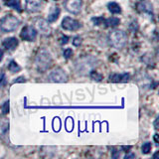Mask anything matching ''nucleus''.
Returning a JSON list of instances; mask_svg holds the SVG:
<instances>
[{"instance_id":"nucleus-1","label":"nucleus","mask_w":159,"mask_h":159,"mask_svg":"<svg viewBox=\"0 0 159 159\" xmlns=\"http://www.w3.org/2000/svg\"><path fill=\"white\" fill-rule=\"evenodd\" d=\"M75 66H76V71L79 75H87L96 68L97 59L92 56H84L79 58Z\"/></svg>"},{"instance_id":"nucleus-2","label":"nucleus","mask_w":159,"mask_h":159,"mask_svg":"<svg viewBox=\"0 0 159 159\" xmlns=\"http://www.w3.org/2000/svg\"><path fill=\"white\" fill-rule=\"evenodd\" d=\"M36 66L40 72H45L52 65V56L46 49L39 50L36 56Z\"/></svg>"},{"instance_id":"nucleus-3","label":"nucleus","mask_w":159,"mask_h":159,"mask_svg":"<svg viewBox=\"0 0 159 159\" xmlns=\"http://www.w3.org/2000/svg\"><path fill=\"white\" fill-rule=\"evenodd\" d=\"M109 42L112 47L116 49H122L127 43V36L125 32L121 30H116L109 34Z\"/></svg>"},{"instance_id":"nucleus-4","label":"nucleus","mask_w":159,"mask_h":159,"mask_svg":"<svg viewBox=\"0 0 159 159\" xmlns=\"http://www.w3.org/2000/svg\"><path fill=\"white\" fill-rule=\"evenodd\" d=\"M20 24L19 19L14 15H6L0 20V28L4 32H12L15 31Z\"/></svg>"},{"instance_id":"nucleus-5","label":"nucleus","mask_w":159,"mask_h":159,"mask_svg":"<svg viewBox=\"0 0 159 159\" xmlns=\"http://www.w3.org/2000/svg\"><path fill=\"white\" fill-rule=\"evenodd\" d=\"M49 81L53 83H66L68 81V75L61 68L55 69L51 74L49 75Z\"/></svg>"},{"instance_id":"nucleus-6","label":"nucleus","mask_w":159,"mask_h":159,"mask_svg":"<svg viewBox=\"0 0 159 159\" xmlns=\"http://www.w3.org/2000/svg\"><path fill=\"white\" fill-rule=\"evenodd\" d=\"M82 7V0H66V2H65V8H66L67 11L72 14H79L81 12Z\"/></svg>"},{"instance_id":"nucleus-7","label":"nucleus","mask_w":159,"mask_h":159,"mask_svg":"<svg viewBox=\"0 0 159 159\" xmlns=\"http://www.w3.org/2000/svg\"><path fill=\"white\" fill-rule=\"evenodd\" d=\"M62 27L68 31H77L81 28V23L71 17H65L62 21Z\"/></svg>"},{"instance_id":"nucleus-8","label":"nucleus","mask_w":159,"mask_h":159,"mask_svg":"<svg viewBox=\"0 0 159 159\" xmlns=\"http://www.w3.org/2000/svg\"><path fill=\"white\" fill-rule=\"evenodd\" d=\"M20 36L25 41H35L37 37V30L33 26H26L22 29Z\"/></svg>"},{"instance_id":"nucleus-9","label":"nucleus","mask_w":159,"mask_h":159,"mask_svg":"<svg viewBox=\"0 0 159 159\" xmlns=\"http://www.w3.org/2000/svg\"><path fill=\"white\" fill-rule=\"evenodd\" d=\"M44 0H26V10L30 13H35L41 10Z\"/></svg>"},{"instance_id":"nucleus-10","label":"nucleus","mask_w":159,"mask_h":159,"mask_svg":"<svg viewBox=\"0 0 159 159\" xmlns=\"http://www.w3.org/2000/svg\"><path fill=\"white\" fill-rule=\"evenodd\" d=\"M36 27L38 29V31L41 32L43 35H50L51 33V27H50V25L48 24V21L44 19H39L36 21Z\"/></svg>"},{"instance_id":"nucleus-11","label":"nucleus","mask_w":159,"mask_h":159,"mask_svg":"<svg viewBox=\"0 0 159 159\" xmlns=\"http://www.w3.org/2000/svg\"><path fill=\"white\" fill-rule=\"evenodd\" d=\"M18 40L15 37H10V38H6L3 40L2 45L4 48H6L9 51H13V50L16 49V47L18 46Z\"/></svg>"},{"instance_id":"nucleus-12","label":"nucleus","mask_w":159,"mask_h":159,"mask_svg":"<svg viewBox=\"0 0 159 159\" xmlns=\"http://www.w3.org/2000/svg\"><path fill=\"white\" fill-rule=\"evenodd\" d=\"M137 9L142 13H147L150 14L151 16L153 15V7L152 4L148 1H144V2H140L139 4H137Z\"/></svg>"},{"instance_id":"nucleus-13","label":"nucleus","mask_w":159,"mask_h":159,"mask_svg":"<svg viewBox=\"0 0 159 159\" xmlns=\"http://www.w3.org/2000/svg\"><path fill=\"white\" fill-rule=\"evenodd\" d=\"M109 80L111 82H114V83H120V82H127L129 80V75L128 74H113L111 75L109 77Z\"/></svg>"},{"instance_id":"nucleus-14","label":"nucleus","mask_w":159,"mask_h":159,"mask_svg":"<svg viewBox=\"0 0 159 159\" xmlns=\"http://www.w3.org/2000/svg\"><path fill=\"white\" fill-rule=\"evenodd\" d=\"M60 12H61V11H60V8L59 7H57V6L52 7L51 10H50L49 14H48V22L53 23V22L56 21V20L60 16Z\"/></svg>"},{"instance_id":"nucleus-15","label":"nucleus","mask_w":159,"mask_h":159,"mask_svg":"<svg viewBox=\"0 0 159 159\" xmlns=\"http://www.w3.org/2000/svg\"><path fill=\"white\" fill-rule=\"evenodd\" d=\"M5 5L8 7H12L13 9L17 10V11L21 12V5H20L19 0H3Z\"/></svg>"},{"instance_id":"nucleus-16","label":"nucleus","mask_w":159,"mask_h":159,"mask_svg":"<svg viewBox=\"0 0 159 159\" xmlns=\"http://www.w3.org/2000/svg\"><path fill=\"white\" fill-rule=\"evenodd\" d=\"M107 9H108V11L111 12L112 14H119L121 12L120 6L116 2H109L107 4Z\"/></svg>"},{"instance_id":"nucleus-17","label":"nucleus","mask_w":159,"mask_h":159,"mask_svg":"<svg viewBox=\"0 0 159 159\" xmlns=\"http://www.w3.org/2000/svg\"><path fill=\"white\" fill-rule=\"evenodd\" d=\"M119 23H120V21L116 17H111L107 20H106V24L108 27H116L117 25H119Z\"/></svg>"},{"instance_id":"nucleus-18","label":"nucleus","mask_w":159,"mask_h":159,"mask_svg":"<svg viewBox=\"0 0 159 159\" xmlns=\"http://www.w3.org/2000/svg\"><path fill=\"white\" fill-rule=\"evenodd\" d=\"M8 70L11 73H17L21 70V68H20V66L15 61H11L8 65Z\"/></svg>"},{"instance_id":"nucleus-19","label":"nucleus","mask_w":159,"mask_h":159,"mask_svg":"<svg viewBox=\"0 0 159 159\" xmlns=\"http://www.w3.org/2000/svg\"><path fill=\"white\" fill-rule=\"evenodd\" d=\"M92 21L93 22L94 25H97V26H101L102 24H106V20H104L103 17H93L92 18Z\"/></svg>"},{"instance_id":"nucleus-20","label":"nucleus","mask_w":159,"mask_h":159,"mask_svg":"<svg viewBox=\"0 0 159 159\" xmlns=\"http://www.w3.org/2000/svg\"><path fill=\"white\" fill-rule=\"evenodd\" d=\"M151 143L150 142H145L143 143V145L141 147V150H142V153L143 154H148L149 152H150L151 150Z\"/></svg>"},{"instance_id":"nucleus-21","label":"nucleus","mask_w":159,"mask_h":159,"mask_svg":"<svg viewBox=\"0 0 159 159\" xmlns=\"http://www.w3.org/2000/svg\"><path fill=\"white\" fill-rule=\"evenodd\" d=\"M91 74V78L93 79V80H94V81H98V82H99V81H102V76L101 74H98V73H97L96 71H93L89 73Z\"/></svg>"},{"instance_id":"nucleus-22","label":"nucleus","mask_w":159,"mask_h":159,"mask_svg":"<svg viewBox=\"0 0 159 159\" xmlns=\"http://www.w3.org/2000/svg\"><path fill=\"white\" fill-rule=\"evenodd\" d=\"M9 112V101H6L2 106V113L7 114Z\"/></svg>"},{"instance_id":"nucleus-23","label":"nucleus","mask_w":159,"mask_h":159,"mask_svg":"<svg viewBox=\"0 0 159 159\" xmlns=\"http://www.w3.org/2000/svg\"><path fill=\"white\" fill-rule=\"evenodd\" d=\"M73 50L72 49H66L64 51V53H63V55H64V57L66 58V59H70L72 56H73Z\"/></svg>"},{"instance_id":"nucleus-24","label":"nucleus","mask_w":159,"mask_h":159,"mask_svg":"<svg viewBox=\"0 0 159 159\" xmlns=\"http://www.w3.org/2000/svg\"><path fill=\"white\" fill-rule=\"evenodd\" d=\"M82 38L81 37H76V38H74V40H73V44L75 45V46H80V45L82 44Z\"/></svg>"},{"instance_id":"nucleus-25","label":"nucleus","mask_w":159,"mask_h":159,"mask_svg":"<svg viewBox=\"0 0 159 159\" xmlns=\"http://www.w3.org/2000/svg\"><path fill=\"white\" fill-rule=\"evenodd\" d=\"M59 42L61 45H65V44H67L69 42V38L67 36H63V37H61L59 39Z\"/></svg>"},{"instance_id":"nucleus-26","label":"nucleus","mask_w":159,"mask_h":159,"mask_svg":"<svg viewBox=\"0 0 159 159\" xmlns=\"http://www.w3.org/2000/svg\"><path fill=\"white\" fill-rule=\"evenodd\" d=\"M5 84H6V80H5L4 74L0 73V87H1V86H4Z\"/></svg>"},{"instance_id":"nucleus-27","label":"nucleus","mask_w":159,"mask_h":159,"mask_svg":"<svg viewBox=\"0 0 159 159\" xmlns=\"http://www.w3.org/2000/svg\"><path fill=\"white\" fill-rule=\"evenodd\" d=\"M25 81H26V80H25L24 77H19L18 79H16V80L14 81V84H15V83H24Z\"/></svg>"},{"instance_id":"nucleus-28","label":"nucleus","mask_w":159,"mask_h":159,"mask_svg":"<svg viewBox=\"0 0 159 159\" xmlns=\"http://www.w3.org/2000/svg\"><path fill=\"white\" fill-rule=\"evenodd\" d=\"M135 157V155H134V154H126L125 156H124V158L125 159H128V158H134Z\"/></svg>"},{"instance_id":"nucleus-29","label":"nucleus","mask_w":159,"mask_h":159,"mask_svg":"<svg viewBox=\"0 0 159 159\" xmlns=\"http://www.w3.org/2000/svg\"><path fill=\"white\" fill-rule=\"evenodd\" d=\"M2 59H3V51L0 49V62L2 61Z\"/></svg>"},{"instance_id":"nucleus-30","label":"nucleus","mask_w":159,"mask_h":159,"mask_svg":"<svg viewBox=\"0 0 159 159\" xmlns=\"http://www.w3.org/2000/svg\"><path fill=\"white\" fill-rule=\"evenodd\" d=\"M157 122H158V117L155 119V122H154V126H155V128H156V129L158 128V124H157Z\"/></svg>"},{"instance_id":"nucleus-31","label":"nucleus","mask_w":159,"mask_h":159,"mask_svg":"<svg viewBox=\"0 0 159 159\" xmlns=\"http://www.w3.org/2000/svg\"><path fill=\"white\" fill-rule=\"evenodd\" d=\"M158 157H159V151H157V152L153 155V158H154V159H156V158H158Z\"/></svg>"},{"instance_id":"nucleus-32","label":"nucleus","mask_w":159,"mask_h":159,"mask_svg":"<svg viewBox=\"0 0 159 159\" xmlns=\"http://www.w3.org/2000/svg\"><path fill=\"white\" fill-rule=\"evenodd\" d=\"M55 1H57V0H55Z\"/></svg>"}]
</instances>
